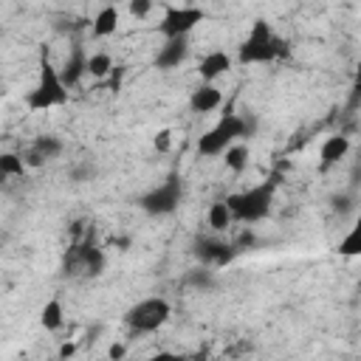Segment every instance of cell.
Here are the masks:
<instances>
[{"instance_id":"1","label":"cell","mask_w":361,"mask_h":361,"mask_svg":"<svg viewBox=\"0 0 361 361\" xmlns=\"http://www.w3.org/2000/svg\"><path fill=\"white\" fill-rule=\"evenodd\" d=\"M25 107L31 113H42V110H51V107H59L68 102V85L62 79V71L51 62V54L48 48L39 51V71H37V82L34 87L25 93Z\"/></svg>"},{"instance_id":"2","label":"cell","mask_w":361,"mask_h":361,"mask_svg":"<svg viewBox=\"0 0 361 361\" xmlns=\"http://www.w3.org/2000/svg\"><path fill=\"white\" fill-rule=\"evenodd\" d=\"M288 56V42L271 28L268 20H254L248 37L240 42V51H237V62L240 65H268V62H276Z\"/></svg>"},{"instance_id":"3","label":"cell","mask_w":361,"mask_h":361,"mask_svg":"<svg viewBox=\"0 0 361 361\" xmlns=\"http://www.w3.org/2000/svg\"><path fill=\"white\" fill-rule=\"evenodd\" d=\"M274 195H276V180H262L257 186H248L243 192H234L226 197L231 214L237 223H259L271 214V206H274Z\"/></svg>"},{"instance_id":"4","label":"cell","mask_w":361,"mask_h":361,"mask_svg":"<svg viewBox=\"0 0 361 361\" xmlns=\"http://www.w3.org/2000/svg\"><path fill=\"white\" fill-rule=\"evenodd\" d=\"M243 135H248V121L234 113V110H226L200 138H197V152L203 158H217V155H226L228 147H234Z\"/></svg>"},{"instance_id":"5","label":"cell","mask_w":361,"mask_h":361,"mask_svg":"<svg viewBox=\"0 0 361 361\" xmlns=\"http://www.w3.org/2000/svg\"><path fill=\"white\" fill-rule=\"evenodd\" d=\"M169 316H172V305L164 296H149V299H141L133 307H127L124 324L133 333H155L169 322Z\"/></svg>"},{"instance_id":"6","label":"cell","mask_w":361,"mask_h":361,"mask_svg":"<svg viewBox=\"0 0 361 361\" xmlns=\"http://www.w3.org/2000/svg\"><path fill=\"white\" fill-rule=\"evenodd\" d=\"M183 200V183H180V175L178 172H169L166 180H161L158 186H152L149 192H144L138 197V206L147 212V214H172Z\"/></svg>"},{"instance_id":"7","label":"cell","mask_w":361,"mask_h":361,"mask_svg":"<svg viewBox=\"0 0 361 361\" xmlns=\"http://www.w3.org/2000/svg\"><path fill=\"white\" fill-rule=\"evenodd\" d=\"M203 20H206V11L197 6H166L158 23V34L164 39H180V37H189Z\"/></svg>"},{"instance_id":"8","label":"cell","mask_w":361,"mask_h":361,"mask_svg":"<svg viewBox=\"0 0 361 361\" xmlns=\"http://www.w3.org/2000/svg\"><path fill=\"white\" fill-rule=\"evenodd\" d=\"M195 257L200 259V265H209V268H223L234 259V248L220 243V240H212V237H203L195 243Z\"/></svg>"},{"instance_id":"9","label":"cell","mask_w":361,"mask_h":361,"mask_svg":"<svg viewBox=\"0 0 361 361\" xmlns=\"http://www.w3.org/2000/svg\"><path fill=\"white\" fill-rule=\"evenodd\" d=\"M231 65H234L231 54H228V51H223V48H214V51L203 54V59L197 62V76H200L203 82L214 85V79L226 76V73L231 71Z\"/></svg>"},{"instance_id":"10","label":"cell","mask_w":361,"mask_h":361,"mask_svg":"<svg viewBox=\"0 0 361 361\" xmlns=\"http://www.w3.org/2000/svg\"><path fill=\"white\" fill-rule=\"evenodd\" d=\"M62 138H56V135H37L34 141H31V147H28V152L23 155L25 158V166H42V164H48L51 158H56L59 152H62Z\"/></svg>"},{"instance_id":"11","label":"cell","mask_w":361,"mask_h":361,"mask_svg":"<svg viewBox=\"0 0 361 361\" xmlns=\"http://www.w3.org/2000/svg\"><path fill=\"white\" fill-rule=\"evenodd\" d=\"M186 56H189V37L164 39V45H161L158 54H155V68H161V71L180 68V62H183Z\"/></svg>"},{"instance_id":"12","label":"cell","mask_w":361,"mask_h":361,"mask_svg":"<svg viewBox=\"0 0 361 361\" xmlns=\"http://www.w3.org/2000/svg\"><path fill=\"white\" fill-rule=\"evenodd\" d=\"M220 104H223V90L217 85H209V82H200L189 96V110L200 113V116L203 113H214Z\"/></svg>"},{"instance_id":"13","label":"cell","mask_w":361,"mask_h":361,"mask_svg":"<svg viewBox=\"0 0 361 361\" xmlns=\"http://www.w3.org/2000/svg\"><path fill=\"white\" fill-rule=\"evenodd\" d=\"M350 152V135L344 133H336V135H327L319 147V158H322V169H330L336 164H341Z\"/></svg>"},{"instance_id":"14","label":"cell","mask_w":361,"mask_h":361,"mask_svg":"<svg viewBox=\"0 0 361 361\" xmlns=\"http://www.w3.org/2000/svg\"><path fill=\"white\" fill-rule=\"evenodd\" d=\"M118 20H121V11L118 6H102L90 23V34L96 39H104V37H113L118 31Z\"/></svg>"},{"instance_id":"15","label":"cell","mask_w":361,"mask_h":361,"mask_svg":"<svg viewBox=\"0 0 361 361\" xmlns=\"http://www.w3.org/2000/svg\"><path fill=\"white\" fill-rule=\"evenodd\" d=\"M336 254H338V257H347V259L361 257V212H355L353 226H350L347 234L336 243Z\"/></svg>"},{"instance_id":"16","label":"cell","mask_w":361,"mask_h":361,"mask_svg":"<svg viewBox=\"0 0 361 361\" xmlns=\"http://www.w3.org/2000/svg\"><path fill=\"white\" fill-rule=\"evenodd\" d=\"M62 71V79H65V85L68 87H73L85 73H87V54L79 48V45H73V51H71V56L65 59V65L59 68Z\"/></svg>"},{"instance_id":"17","label":"cell","mask_w":361,"mask_h":361,"mask_svg":"<svg viewBox=\"0 0 361 361\" xmlns=\"http://www.w3.org/2000/svg\"><path fill=\"white\" fill-rule=\"evenodd\" d=\"M39 324L48 330V333H56L62 324H65V305L59 296H51L42 307H39Z\"/></svg>"},{"instance_id":"18","label":"cell","mask_w":361,"mask_h":361,"mask_svg":"<svg viewBox=\"0 0 361 361\" xmlns=\"http://www.w3.org/2000/svg\"><path fill=\"white\" fill-rule=\"evenodd\" d=\"M206 223H209V228L212 231H228V226L234 223V214H231V209H228V203L226 200H214L212 206H209V212H206Z\"/></svg>"},{"instance_id":"19","label":"cell","mask_w":361,"mask_h":361,"mask_svg":"<svg viewBox=\"0 0 361 361\" xmlns=\"http://www.w3.org/2000/svg\"><path fill=\"white\" fill-rule=\"evenodd\" d=\"M87 73H90L93 79H104V76H110V73H113V56H110L107 51H96V54H90V56H87Z\"/></svg>"},{"instance_id":"20","label":"cell","mask_w":361,"mask_h":361,"mask_svg":"<svg viewBox=\"0 0 361 361\" xmlns=\"http://www.w3.org/2000/svg\"><path fill=\"white\" fill-rule=\"evenodd\" d=\"M25 158L17 152H3L0 155V178H23L25 175Z\"/></svg>"},{"instance_id":"21","label":"cell","mask_w":361,"mask_h":361,"mask_svg":"<svg viewBox=\"0 0 361 361\" xmlns=\"http://www.w3.org/2000/svg\"><path fill=\"white\" fill-rule=\"evenodd\" d=\"M186 285H192V288H197V290H212V288L217 285L214 268H209V265H200V268L189 271V274H186Z\"/></svg>"},{"instance_id":"22","label":"cell","mask_w":361,"mask_h":361,"mask_svg":"<svg viewBox=\"0 0 361 361\" xmlns=\"http://www.w3.org/2000/svg\"><path fill=\"white\" fill-rule=\"evenodd\" d=\"M248 158H251V149L245 147V144H234V147H228L226 149V166L231 169V172H243L245 166H248Z\"/></svg>"},{"instance_id":"23","label":"cell","mask_w":361,"mask_h":361,"mask_svg":"<svg viewBox=\"0 0 361 361\" xmlns=\"http://www.w3.org/2000/svg\"><path fill=\"white\" fill-rule=\"evenodd\" d=\"M79 259L85 262V268H87L90 276H99V274L104 271V254H102L99 248H93V245H90V248H82V251H79Z\"/></svg>"},{"instance_id":"24","label":"cell","mask_w":361,"mask_h":361,"mask_svg":"<svg viewBox=\"0 0 361 361\" xmlns=\"http://www.w3.org/2000/svg\"><path fill=\"white\" fill-rule=\"evenodd\" d=\"M330 209H333L336 214L358 212V209H355V197H353L350 192H338V195H333V197H330Z\"/></svg>"},{"instance_id":"25","label":"cell","mask_w":361,"mask_h":361,"mask_svg":"<svg viewBox=\"0 0 361 361\" xmlns=\"http://www.w3.org/2000/svg\"><path fill=\"white\" fill-rule=\"evenodd\" d=\"M93 175H96V166H93L90 161H85V164H79V166L71 169V180H73V183H85V180H90Z\"/></svg>"},{"instance_id":"26","label":"cell","mask_w":361,"mask_h":361,"mask_svg":"<svg viewBox=\"0 0 361 361\" xmlns=\"http://www.w3.org/2000/svg\"><path fill=\"white\" fill-rule=\"evenodd\" d=\"M152 147H155L158 152H169V147H172V133H169V130H158L155 138H152Z\"/></svg>"},{"instance_id":"27","label":"cell","mask_w":361,"mask_h":361,"mask_svg":"<svg viewBox=\"0 0 361 361\" xmlns=\"http://www.w3.org/2000/svg\"><path fill=\"white\" fill-rule=\"evenodd\" d=\"M127 8H130V14H133L135 20H141V17H147V14L152 11V3H149V0H133Z\"/></svg>"},{"instance_id":"28","label":"cell","mask_w":361,"mask_h":361,"mask_svg":"<svg viewBox=\"0 0 361 361\" xmlns=\"http://www.w3.org/2000/svg\"><path fill=\"white\" fill-rule=\"evenodd\" d=\"M149 361H186V355H180V353H172V350H158Z\"/></svg>"},{"instance_id":"29","label":"cell","mask_w":361,"mask_h":361,"mask_svg":"<svg viewBox=\"0 0 361 361\" xmlns=\"http://www.w3.org/2000/svg\"><path fill=\"white\" fill-rule=\"evenodd\" d=\"M107 355H110V361H124V355H127V347H124L121 341H116V344H110Z\"/></svg>"},{"instance_id":"30","label":"cell","mask_w":361,"mask_h":361,"mask_svg":"<svg viewBox=\"0 0 361 361\" xmlns=\"http://www.w3.org/2000/svg\"><path fill=\"white\" fill-rule=\"evenodd\" d=\"M361 99V59L355 62V85H353V99H350V104H355Z\"/></svg>"},{"instance_id":"31","label":"cell","mask_w":361,"mask_h":361,"mask_svg":"<svg viewBox=\"0 0 361 361\" xmlns=\"http://www.w3.org/2000/svg\"><path fill=\"white\" fill-rule=\"evenodd\" d=\"M73 353H76V344H62L59 347V361H68Z\"/></svg>"}]
</instances>
